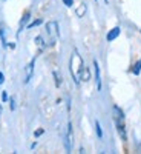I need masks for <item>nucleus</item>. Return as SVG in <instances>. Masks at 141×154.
Listing matches in <instances>:
<instances>
[{
    "mask_svg": "<svg viewBox=\"0 0 141 154\" xmlns=\"http://www.w3.org/2000/svg\"><path fill=\"white\" fill-rule=\"evenodd\" d=\"M83 66H84V63H83L81 56L77 53V51H74L72 57H71V72H72V77H74L75 83H80V74H81Z\"/></svg>",
    "mask_w": 141,
    "mask_h": 154,
    "instance_id": "nucleus-1",
    "label": "nucleus"
},
{
    "mask_svg": "<svg viewBox=\"0 0 141 154\" xmlns=\"http://www.w3.org/2000/svg\"><path fill=\"white\" fill-rule=\"evenodd\" d=\"M113 122L117 126V131L123 140H127V133H126V122H124V112L118 108L113 106Z\"/></svg>",
    "mask_w": 141,
    "mask_h": 154,
    "instance_id": "nucleus-2",
    "label": "nucleus"
},
{
    "mask_svg": "<svg viewBox=\"0 0 141 154\" xmlns=\"http://www.w3.org/2000/svg\"><path fill=\"white\" fill-rule=\"evenodd\" d=\"M46 31L51 37V43H55L57 38L60 35V31H58V23L57 22H48L46 23Z\"/></svg>",
    "mask_w": 141,
    "mask_h": 154,
    "instance_id": "nucleus-3",
    "label": "nucleus"
},
{
    "mask_svg": "<svg viewBox=\"0 0 141 154\" xmlns=\"http://www.w3.org/2000/svg\"><path fill=\"white\" fill-rule=\"evenodd\" d=\"M72 142H74V130H72V123H68V134H66V151L69 152L72 148Z\"/></svg>",
    "mask_w": 141,
    "mask_h": 154,
    "instance_id": "nucleus-4",
    "label": "nucleus"
},
{
    "mask_svg": "<svg viewBox=\"0 0 141 154\" xmlns=\"http://www.w3.org/2000/svg\"><path fill=\"white\" fill-rule=\"evenodd\" d=\"M34 63H35V59H32L29 62V65L26 66V75H25V83H28L32 77V71H34Z\"/></svg>",
    "mask_w": 141,
    "mask_h": 154,
    "instance_id": "nucleus-5",
    "label": "nucleus"
},
{
    "mask_svg": "<svg viewBox=\"0 0 141 154\" xmlns=\"http://www.w3.org/2000/svg\"><path fill=\"white\" fill-rule=\"evenodd\" d=\"M118 35H120V26H115V28H112V29L107 32L106 38H107V42H112V40H115Z\"/></svg>",
    "mask_w": 141,
    "mask_h": 154,
    "instance_id": "nucleus-6",
    "label": "nucleus"
},
{
    "mask_svg": "<svg viewBox=\"0 0 141 154\" xmlns=\"http://www.w3.org/2000/svg\"><path fill=\"white\" fill-rule=\"evenodd\" d=\"M94 68H95V82H97V89L100 91L101 89V79H100V66H98V62L94 60Z\"/></svg>",
    "mask_w": 141,
    "mask_h": 154,
    "instance_id": "nucleus-7",
    "label": "nucleus"
},
{
    "mask_svg": "<svg viewBox=\"0 0 141 154\" xmlns=\"http://www.w3.org/2000/svg\"><path fill=\"white\" fill-rule=\"evenodd\" d=\"M89 79H91V69H89L87 66H83L81 74H80V80H83V82H89Z\"/></svg>",
    "mask_w": 141,
    "mask_h": 154,
    "instance_id": "nucleus-8",
    "label": "nucleus"
},
{
    "mask_svg": "<svg viewBox=\"0 0 141 154\" xmlns=\"http://www.w3.org/2000/svg\"><path fill=\"white\" fill-rule=\"evenodd\" d=\"M86 3H80V6L78 8H77V11H75V14L77 16H78V17H83L84 14H86Z\"/></svg>",
    "mask_w": 141,
    "mask_h": 154,
    "instance_id": "nucleus-9",
    "label": "nucleus"
},
{
    "mask_svg": "<svg viewBox=\"0 0 141 154\" xmlns=\"http://www.w3.org/2000/svg\"><path fill=\"white\" fill-rule=\"evenodd\" d=\"M35 43H37V46H38V49H40V51L45 48V40H43L42 35H37L35 37Z\"/></svg>",
    "mask_w": 141,
    "mask_h": 154,
    "instance_id": "nucleus-10",
    "label": "nucleus"
},
{
    "mask_svg": "<svg viewBox=\"0 0 141 154\" xmlns=\"http://www.w3.org/2000/svg\"><path fill=\"white\" fill-rule=\"evenodd\" d=\"M29 16H31V14H29V11H26V12L23 14V19H22V22H20V28H23V25L29 20Z\"/></svg>",
    "mask_w": 141,
    "mask_h": 154,
    "instance_id": "nucleus-11",
    "label": "nucleus"
},
{
    "mask_svg": "<svg viewBox=\"0 0 141 154\" xmlns=\"http://www.w3.org/2000/svg\"><path fill=\"white\" fill-rule=\"evenodd\" d=\"M140 71H141V60L137 62V63H135V66L132 68V72H134V74H140Z\"/></svg>",
    "mask_w": 141,
    "mask_h": 154,
    "instance_id": "nucleus-12",
    "label": "nucleus"
},
{
    "mask_svg": "<svg viewBox=\"0 0 141 154\" xmlns=\"http://www.w3.org/2000/svg\"><path fill=\"white\" fill-rule=\"evenodd\" d=\"M95 130H97V136L101 139L103 137V131H101V125H100V122H95Z\"/></svg>",
    "mask_w": 141,
    "mask_h": 154,
    "instance_id": "nucleus-13",
    "label": "nucleus"
},
{
    "mask_svg": "<svg viewBox=\"0 0 141 154\" xmlns=\"http://www.w3.org/2000/svg\"><path fill=\"white\" fill-rule=\"evenodd\" d=\"M54 77H55V85H57V86H60V85H61V77H60V74H58V71H57V69L54 71Z\"/></svg>",
    "mask_w": 141,
    "mask_h": 154,
    "instance_id": "nucleus-14",
    "label": "nucleus"
},
{
    "mask_svg": "<svg viewBox=\"0 0 141 154\" xmlns=\"http://www.w3.org/2000/svg\"><path fill=\"white\" fill-rule=\"evenodd\" d=\"M38 25H42V19H37V20H34L32 23H29V25H28V29H31V28H34V26H38Z\"/></svg>",
    "mask_w": 141,
    "mask_h": 154,
    "instance_id": "nucleus-15",
    "label": "nucleus"
},
{
    "mask_svg": "<svg viewBox=\"0 0 141 154\" xmlns=\"http://www.w3.org/2000/svg\"><path fill=\"white\" fill-rule=\"evenodd\" d=\"M63 3H65L66 6H72L74 5V0H63Z\"/></svg>",
    "mask_w": 141,
    "mask_h": 154,
    "instance_id": "nucleus-16",
    "label": "nucleus"
},
{
    "mask_svg": "<svg viewBox=\"0 0 141 154\" xmlns=\"http://www.w3.org/2000/svg\"><path fill=\"white\" fill-rule=\"evenodd\" d=\"M5 82V75H3V72H0V85H2Z\"/></svg>",
    "mask_w": 141,
    "mask_h": 154,
    "instance_id": "nucleus-17",
    "label": "nucleus"
},
{
    "mask_svg": "<svg viewBox=\"0 0 141 154\" xmlns=\"http://www.w3.org/2000/svg\"><path fill=\"white\" fill-rule=\"evenodd\" d=\"M34 134H35V137H38V136H40V134H43V130H37V131H35Z\"/></svg>",
    "mask_w": 141,
    "mask_h": 154,
    "instance_id": "nucleus-18",
    "label": "nucleus"
},
{
    "mask_svg": "<svg viewBox=\"0 0 141 154\" xmlns=\"http://www.w3.org/2000/svg\"><path fill=\"white\" fill-rule=\"evenodd\" d=\"M16 108V103H14V99H11V109Z\"/></svg>",
    "mask_w": 141,
    "mask_h": 154,
    "instance_id": "nucleus-19",
    "label": "nucleus"
},
{
    "mask_svg": "<svg viewBox=\"0 0 141 154\" xmlns=\"http://www.w3.org/2000/svg\"><path fill=\"white\" fill-rule=\"evenodd\" d=\"M0 114H2V105H0Z\"/></svg>",
    "mask_w": 141,
    "mask_h": 154,
    "instance_id": "nucleus-20",
    "label": "nucleus"
},
{
    "mask_svg": "<svg viewBox=\"0 0 141 154\" xmlns=\"http://www.w3.org/2000/svg\"><path fill=\"white\" fill-rule=\"evenodd\" d=\"M106 2H107V0H106Z\"/></svg>",
    "mask_w": 141,
    "mask_h": 154,
    "instance_id": "nucleus-21",
    "label": "nucleus"
}]
</instances>
